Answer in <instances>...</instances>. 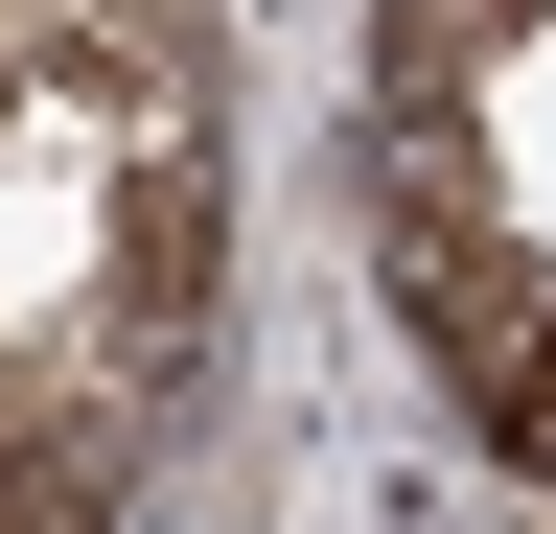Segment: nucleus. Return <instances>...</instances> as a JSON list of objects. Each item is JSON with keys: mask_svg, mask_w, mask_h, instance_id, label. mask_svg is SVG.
<instances>
[{"mask_svg": "<svg viewBox=\"0 0 556 534\" xmlns=\"http://www.w3.org/2000/svg\"><path fill=\"white\" fill-rule=\"evenodd\" d=\"M556 24V0H371V71L394 94H441V116H486V71Z\"/></svg>", "mask_w": 556, "mask_h": 534, "instance_id": "obj_2", "label": "nucleus"}, {"mask_svg": "<svg viewBox=\"0 0 556 534\" xmlns=\"http://www.w3.org/2000/svg\"><path fill=\"white\" fill-rule=\"evenodd\" d=\"M371 233H394L417 349L464 372V419L510 442V464H556V280H533V233L486 210V116L394 94V140H371Z\"/></svg>", "mask_w": 556, "mask_h": 534, "instance_id": "obj_1", "label": "nucleus"}]
</instances>
